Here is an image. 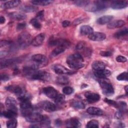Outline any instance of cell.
<instances>
[{
	"label": "cell",
	"instance_id": "cell-1",
	"mask_svg": "<svg viewBox=\"0 0 128 128\" xmlns=\"http://www.w3.org/2000/svg\"><path fill=\"white\" fill-rule=\"evenodd\" d=\"M66 64L72 68L80 69L84 66V60L80 54L75 53L69 55L66 60Z\"/></svg>",
	"mask_w": 128,
	"mask_h": 128
},
{
	"label": "cell",
	"instance_id": "cell-2",
	"mask_svg": "<svg viewBox=\"0 0 128 128\" xmlns=\"http://www.w3.org/2000/svg\"><path fill=\"white\" fill-rule=\"evenodd\" d=\"M100 85L102 93L106 96H111L114 94V90L110 80L106 78H100Z\"/></svg>",
	"mask_w": 128,
	"mask_h": 128
},
{
	"label": "cell",
	"instance_id": "cell-3",
	"mask_svg": "<svg viewBox=\"0 0 128 128\" xmlns=\"http://www.w3.org/2000/svg\"><path fill=\"white\" fill-rule=\"evenodd\" d=\"M106 7L105 2L94 1L90 2L84 6V9L90 12H95L104 9Z\"/></svg>",
	"mask_w": 128,
	"mask_h": 128
},
{
	"label": "cell",
	"instance_id": "cell-4",
	"mask_svg": "<svg viewBox=\"0 0 128 128\" xmlns=\"http://www.w3.org/2000/svg\"><path fill=\"white\" fill-rule=\"evenodd\" d=\"M32 39L31 35L26 32L20 33L18 38V42L19 45L22 48H26L32 44Z\"/></svg>",
	"mask_w": 128,
	"mask_h": 128
},
{
	"label": "cell",
	"instance_id": "cell-5",
	"mask_svg": "<svg viewBox=\"0 0 128 128\" xmlns=\"http://www.w3.org/2000/svg\"><path fill=\"white\" fill-rule=\"evenodd\" d=\"M28 78L35 80L48 81L50 78V74L46 70H36L34 71L32 74Z\"/></svg>",
	"mask_w": 128,
	"mask_h": 128
},
{
	"label": "cell",
	"instance_id": "cell-6",
	"mask_svg": "<svg viewBox=\"0 0 128 128\" xmlns=\"http://www.w3.org/2000/svg\"><path fill=\"white\" fill-rule=\"evenodd\" d=\"M31 60L38 67L44 66L48 62V60L46 56L42 54H34L32 56Z\"/></svg>",
	"mask_w": 128,
	"mask_h": 128
},
{
	"label": "cell",
	"instance_id": "cell-7",
	"mask_svg": "<svg viewBox=\"0 0 128 128\" xmlns=\"http://www.w3.org/2000/svg\"><path fill=\"white\" fill-rule=\"evenodd\" d=\"M52 68L55 73L58 74H72L75 73L74 71L70 70L65 66L59 64L53 65L52 66Z\"/></svg>",
	"mask_w": 128,
	"mask_h": 128
},
{
	"label": "cell",
	"instance_id": "cell-8",
	"mask_svg": "<svg viewBox=\"0 0 128 128\" xmlns=\"http://www.w3.org/2000/svg\"><path fill=\"white\" fill-rule=\"evenodd\" d=\"M38 106L40 108L48 112H52L56 110V105L54 103L48 100L40 102L38 104Z\"/></svg>",
	"mask_w": 128,
	"mask_h": 128
},
{
	"label": "cell",
	"instance_id": "cell-9",
	"mask_svg": "<svg viewBox=\"0 0 128 128\" xmlns=\"http://www.w3.org/2000/svg\"><path fill=\"white\" fill-rule=\"evenodd\" d=\"M44 116L42 115L38 112H33L28 116L25 118L26 121L30 122H40L43 118Z\"/></svg>",
	"mask_w": 128,
	"mask_h": 128
},
{
	"label": "cell",
	"instance_id": "cell-10",
	"mask_svg": "<svg viewBox=\"0 0 128 128\" xmlns=\"http://www.w3.org/2000/svg\"><path fill=\"white\" fill-rule=\"evenodd\" d=\"M70 43L69 42V41L66 40H64V39L52 40H50L49 42V45L51 46H62L66 48L70 46Z\"/></svg>",
	"mask_w": 128,
	"mask_h": 128
},
{
	"label": "cell",
	"instance_id": "cell-11",
	"mask_svg": "<svg viewBox=\"0 0 128 128\" xmlns=\"http://www.w3.org/2000/svg\"><path fill=\"white\" fill-rule=\"evenodd\" d=\"M6 89L10 92L16 94L18 96V98L22 96L26 92L24 90L18 86H9L6 87Z\"/></svg>",
	"mask_w": 128,
	"mask_h": 128
},
{
	"label": "cell",
	"instance_id": "cell-12",
	"mask_svg": "<svg viewBox=\"0 0 128 128\" xmlns=\"http://www.w3.org/2000/svg\"><path fill=\"white\" fill-rule=\"evenodd\" d=\"M6 105V107L9 110H13L16 112H18L17 108V103L16 99L13 97L8 96L6 98L5 102Z\"/></svg>",
	"mask_w": 128,
	"mask_h": 128
},
{
	"label": "cell",
	"instance_id": "cell-13",
	"mask_svg": "<svg viewBox=\"0 0 128 128\" xmlns=\"http://www.w3.org/2000/svg\"><path fill=\"white\" fill-rule=\"evenodd\" d=\"M128 2L126 0H116L112 2L110 4V7L114 10H120L126 8Z\"/></svg>",
	"mask_w": 128,
	"mask_h": 128
},
{
	"label": "cell",
	"instance_id": "cell-14",
	"mask_svg": "<svg viewBox=\"0 0 128 128\" xmlns=\"http://www.w3.org/2000/svg\"><path fill=\"white\" fill-rule=\"evenodd\" d=\"M88 38L92 41H102L106 38V35L100 32H93L88 36Z\"/></svg>",
	"mask_w": 128,
	"mask_h": 128
},
{
	"label": "cell",
	"instance_id": "cell-15",
	"mask_svg": "<svg viewBox=\"0 0 128 128\" xmlns=\"http://www.w3.org/2000/svg\"><path fill=\"white\" fill-rule=\"evenodd\" d=\"M43 92L50 98H54L58 94L57 90L52 86L44 88L43 89Z\"/></svg>",
	"mask_w": 128,
	"mask_h": 128
},
{
	"label": "cell",
	"instance_id": "cell-16",
	"mask_svg": "<svg viewBox=\"0 0 128 128\" xmlns=\"http://www.w3.org/2000/svg\"><path fill=\"white\" fill-rule=\"evenodd\" d=\"M84 96L87 100L90 102H96L98 101L100 98L98 94L92 92H86L84 94Z\"/></svg>",
	"mask_w": 128,
	"mask_h": 128
},
{
	"label": "cell",
	"instance_id": "cell-17",
	"mask_svg": "<svg viewBox=\"0 0 128 128\" xmlns=\"http://www.w3.org/2000/svg\"><path fill=\"white\" fill-rule=\"evenodd\" d=\"M45 39V34L40 33L32 39V44L34 46H38L42 44Z\"/></svg>",
	"mask_w": 128,
	"mask_h": 128
},
{
	"label": "cell",
	"instance_id": "cell-18",
	"mask_svg": "<svg viewBox=\"0 0 128 128\" xmlns=\"http://www.w3.org/2000/svg\"><path fill=\"white\" fill-rule=\"evenodd\" d=\"M66 125L69 128H79L81 126V122L76 118H72L66 120Z\"/></svg>",
	"mask_w": 128,
	"mask_h": 128
},
{
	"label": "cell",
	"instance_id": "cell-19",
	"mask_svg": "<svg viewBox=\"0 0 128 128\" xmlns=\"http://www.w3.org/2000/svg\"><path fill=\"white\" fill-rule=\"evenodd\" d=\"M125 24V22L122 20H114L110 22L107 26L108 28H121Z\"/></svg>",
	"mask_w": 128,
	"mask_h": 128
},
{
	"label": "cell",
	"instance_id": "cell-20",
	"mask_svg": "<svg viewBox=\"0 0 128 128\" xmlns=\"http://www.w3.org/2000/svg\"><path fill=\"white\" fill-rule=\"evenodd\" d=\"M9 18L15 20H21L26 19V15L20 12H12L8 14Z\"/></svg>",
	"mask_w": 128,
	"mask_h": 128
},
{
	"label": "cell",
	"instance_id": "cell-21",
	"mask_svg": "<svg viewBox=\"0 0 128 128\" xmlns=\"http://www.w3.org/2000/svg\"><path fill=\"white\" fill-rule=\"evenodd\" d=\"M19 60L17 58H12V59H8L0 60V68H4L6 67L9 66H10L12 65L17 62H18Z\"/></svg>",
	"mask_w": 128,
	"mask_h": 128
},
{
	"label": "cell",
	"instance_id": "cell-22",
	"mask_svg": "<svg viewBox=\"0 0 128 128\" xmlns=\"http://www.w3.org/2000/svg\"><path fill=\"white\" fill-rule=\"evenodd\" d=\"M94 74L96 77L99 78H106L111 74V72L110 70L104 69L100 70L94 71Z\"/></svg>",
	"mask_w": 128,
	"mask_h": 128
},
{
	"label": "cell",
	"instance_id": "cell-23",
	"mask_svg": "<svg viewBox=\"0 0 128 128\" xmlns=\"http://www.w3.org/2000/svg\"><path fill=\"white\" fill-rule=\"evenodd\" d=\"M92 66L94 71H98L105 69L106 65L103 62L96 60L92 62Z\"/></svg>",
	"mask_w": 128,
	"mask_h": 128
},
{
	"label": "cell",
	"instance_id": "cell-24",
	"mask_svg": "<svg viewBox=\"0 0 128 128\" xmlns=\"http://www.w3.org/2000/svg\"><path fill=\"white\" fill-rule=\"evenodd\" d=\"M21 2L19 0H14L8 1L3 4V7L5 8H16L20 5Z\"/></svg>",
	"mask_w": 128,
	"mask_h": 128
},
{
	"label": "cell",
	"instance_id": "cell-25",
	"mask_svg": "<svg viewBox=\"0 0 128 128\" xmlns=\"http://www.w3.org/2000/svg\"><path fill=\"white\" fill-rule=\"evenodd\" d=\"M86 112L91 115L94 116H101L103 114V112L100 108L94 106L88 108L86 110Z\"/></svg>",
	"mask_w": 128,
	"mask_h": 128
},
{
	"label": "cell",
	"instance_id": "cell-26",
	"mask_svg": "<svg viewBox=\"0 0 128 128\" xmlns=\"http://www.w3.org/2000/svg\"><path fill=\"white\" fill-rule=\"evenodd\" d=\"M113 18V16L111 15H106L102 17L98 18L96 22L99 24H108L110 22Z\"/></svg>",
	"mask_w": 128,
	"mask_h": 128
},
{
	"label": "cell",
	"instance_id": "cell-27",
	"mask_svg": "<svg viewBox=\"0 0 128 128\" xmlns=\"http://www.w3.org/2000/svg\"><path fill=\"white\" fill-rule=\"evenodd\" d=\"M1 115L4 117L8 118H15L17 116V112L8 109L6 110L1 112Z\"/></svg>",
	"mask_w": 128,
	"mask_h": 128
},
{
	"label": "cell",
	"instance_id": "cell-28",
	"mask_svg": "<svg viewBox=\"0 0 128 128\" xmlns=\"http://www.w3.org/2000/svg\"><path fill=\"white\" fill-rule=\"evenodd\" d=\"M94 32L93 28L88 25H82L80 28V32L82 35H90Z\"/></svg>",
	"mask_w": 128,
	"mask_h": 128
},
{
	"label": "cell",
	"instance_id": "cell-29",
	"mask_svg": "<svg viewBox=\"0 0 128 128\" xmlns=\"http://www.w3.org/2000/svg\"><path fill=\"white\" fill-rule=\"evenodd\" d=\"M38 8L34 6L30 5H26L20 7V10H22V12H32L36 11Z\"/></svg>",
	"mask_w": 128,
	"mask_h": 128
},
{
	"label": "cell",
	"instance_id": "cell-30",
	"mask_svg": "<svg viewBox=\"0 0 128 128\" xmlns=\"http://www.w3.org/2000/svg\"><path fill=\"white\" fill-rule=\"evenodd\" d=\"M66 48L62 46H56V48L52 51L51 54L52 56H56L64 52Z\"/></svg>",
	"mask_w": 128,
	"mask_h": 128
},
{
	"label": "cell",
	"instance_id": "cell-31",
	"mask_svg": "<svg viewBox=\"0 0 128 128\" xmlns=\"http://www.w3.org/2000/svg\"><path fill=\"white\" fill-rule=\"evenodd\" d=\"M72 106L76 109H83L85 108L84 104L80 100H73L71 103Z\"/></svg>",
	"mask_w": 128,
	"mask_h": 128
},
{
	"label": "cell",
	"instance_id": "cell-32",
	"mask_svg": "<svg viewBox=\"0 0 128 128\" xmlns=\"http://www.w3.org/2000/svg\"><path fill=\"white\" fill-rule=\"evenodd\" d=\"M128 30L127 28H124L122 29H120V30L117 31L114 34V36L116 38H120L121 37H122L128 34Z\"/></svg>",
	"mask_w": 128,
	"mask_h": 128
},
{
	"label": "cell",
	"instance_id": "cell-33",
	"mask_svg": "<svg viewBox=\"0 0 128 128\" xmlns=\"http://www.w3.org/2000/svg\"><path fill=\"white\" fill-rule=\"evenodd\" d=\"M34 5L36 6H45L50 4L52 2V0H32L31 2Z\"/></svg>",
	"mask_w": 128,
	"mask_h": 128
},
{
	"label": "cell",
	"instance_id": "cell-34",
	"mask_svg": "<svg viewBox=\"0 0 128 128\" xmlns=\"http://www.w3.org/2000/svg\"><path fill=\"white\" fill-rule=\"evenodd\" d=\"M40 127H46L50 124V120L46 116H44L43 118L40 122Z\"/></svg>",
	"mask_w": 128,
	"mask_h": 128
},
{
	"label": "cell",
	"instance_id": "cell-35",
	"mask_svg": "<svg viewBox=\"0 0 128 128\" xmlns=\"http://www.w3.org/2000/svg\"><path fill=\"white\" fill-rule=\"evenodd\" d=\"M18 122L14 118H11L6 122V127L8 128H14L16 127Z\"/></svg>",
	"mask_w": 128,
	"mask_h": 128
},
{
	"label": "cell",
	"instance_id": "cell-36",
	"mask_svg": "<svg viewBox=\"0 0 128 128\" xmlns=\"http://www.w3.org/2000/svg\"><path fill=\"white\" fill-rule=\"evenodd\" d=\"M56 82L58 84H66L68 83L69 80L68 78L66 76H60L56 80Z\"/></svg>",
	"mask_w": 128,
	"mask_h": 128
},
{
	"label": "cell",
	"instance_id": "cell-37",
	"mask_svg": "<svg viewBox=\"0 0 128 128\" xmlns=\"http://www.w3.org/2000/svg\"><path fill=\"white\" fill-rule=\"evenodd\" d=\"M65 100L64 96L62 94H58L54 98L55 102L58 104H62Z\"/></svg>",
	"mask_w": 128,
	"mask_h": 128
},
{
	"label": "cell",
	"instance_id": "cell-38",
	"mask_svg": "<svg viewBox=\"0 0 128 128\" xmlns=\"http://www.w3.org/2000/svg\"><path fill=\"white\" fill-rule=\"evenodd\" d=\"M30 22L31 24L36 28V29H40L41 28V24L40 22V21L37 20L36 18H32L30 21Z\"/></svg>",
	"mask_w": 128,
	"mask_h": 128
},
{
	"label": "cell",
	"instance_id": "cell-39",
	"mask_svg": "<svg viewBox=\"0 0 128 128\" xmlns=\"http://www.w3.org/2000/svg\"><path fill=\"white\" fill-rule=\"evenodd\" d=\"M86 128H98V122L95 120H92L89 121L86 126Z\"/></svg>",
	"mask_w": 128,
	"mask_h": 128
},
{
	"label": "cell",
	"instance_id": "cell-40",
	"mask_svg": "<svg viewBox=\"0 0 128 128\" xmlns=\"http://www.w3.org/2000/svg\"><path fill=\"white\" fill-rule=\"evenodd\" d=\"M116 78L118 80L123 81L126 80L128 81V73L127 72H122L119 75H118L116 77Z\"/></svg>",
	"mask_w": 128,
	"mask_h": 128
},
{
	"label": "cell",
	"instance_id": "cell-41",
	"mask_svg": "<svg viewBox=\"0 0 128 128\" xmlns=\"http://www.w3.org/2000/svg\"><path fill=\"white\" fill-rule=\"evenodd\" d=\"M63 93L66 95H69L72 94L74 92V90L70 86H66L62 88V90Z\"/></svg>",
	"mask_w": 128,
	"mask_h": 128
},
{
	"label": "cell",
	"instance_id": "cell-42",
	"mask_svg": "<svg viewBox=\"0 0 128 128\" xmlns=\"http://www.w3.org/2000/svg\"><path fill=\"white\" fill-rule=\"evenodd\" d=\"M90 2V1L88 0H76L74 2V3L76 5L79 6H85L88 3Z\"/></svg>",
	"mask_w": 128,
	"mask_h": 128
},
{
	"label": "cell",
	"instance_id": "cell-43",
	"mask_svg": "<svg viewBox=\"0 0 128 128\" xmlns=\"http://www.w3.org/2000/svg\"><path fill=\"white\" fill-rule=\"evenodd\" d=\"M104 101L106 102L107 104H108L110 105V106H114L116 108H118V102L113 100H110V99H108L107 98H104Z\"/></svg>",
	"mask_w": 128,
	"mask_h": 128
},
{
	"label": "cell",
	"instance_id": "cell-44",
	"mask_svg": "<svg viewBox=\"0 0 128 128\" xmlns=\"http://www.w3.org/2000/svg\"><path fill=\"white\" fill-rule=\"evenodd\" d=\"M116 60L118 62H125L127 61V58L125 56L119 55L116 56Z\"/></svg>",
	"mask_w": 128,
	"mask_h": 128
},
{
	"label": "cell",
	"instance_id": "cell-45",
	"mask_svg": "<svg viewBox=\"0 0 128 128\" xmlns=\"http://www.w3.org/2000/svg\"><path fill=\"white\" fill-rule=\"evenodd\" d=\"M44 10H42L38 12L36 14V15L35 18H36L37 20H42L44 18Z\"/></svg>",
	"mask_w": 128,
	"mask_h": 128
},
{
	"label": "cell",
	"instance_id": "cell-46",
	"mask_svg": "<svg viewBox=\"0 0 128 128\" xmlns=\"http://www.w3.org/2000/svg\"><path fill=\"white\" fill-rule=\"evenodd\" d=\"M10 79V76L6 74H1L0 80L2 82H6Z\"/></svg>",
	"mask_w": 128,
	"mask_h": 128
},
{
	"label": "cell",
	"instance_id": "cell-47",
	"mask_svg": "<svg viewBox=\"0 0 128 128\" xmlns=\"http://www.w3.org/2000/svg\"><path fill=\"white\" fill-rule=\"evenodd\" d=\"M26 26V23L25 22H20L16 26V29L18 30H22Z\"/></svg>",
	"mask_w": 128,
	"mask_h": 128
},
{
	"label": "cell",
	"instance_id": "cell-48",
	"mask_svg": "<svg viewBox=\"0 0 128 128\" xmlns=\"http://www.w3.org/2000/svg\"><path fill=\"white\" fill-rule=\"evenodd\" d=\"M100 54L102 56L107 57V56H110L112 54V53L109 51H101Z\"/></svg>",
	"mask_w": 128,
	"mask_h": 128
},
{
	"label": "cell",
	"instance_id": "cell-49",
	"mask_svg": "<svg viewBox=\"0 0 128 128\" xmlns=\"http://www.w3.org/2000/svg\"><path fill=\"white\" fill-rule=\"evenodd\" d=\"M84 47V42H80V43L78 44L76 46V49L78 50H81L83 49Z\"/></svg>",
	"mask_w": 128,
	"mask_h": 128
},
{
	"label": "cell",
	"instance_id": "cell-50",
	"mask_svg": "<svg viewBox=\"0 0 128 128\" xmlns=\"http://www.w3.org/2000/svg\"><path fill=\"white\" fill-rule=\"evenodd\" d=\"M70 24V22L68 20H65L62 22V26L64 28H66L68 26H69Z\"/></svg>",
	"mask_w": 128,
	"mask_h": 128
},
{
	"label": "cell",
	"instance_id": "cell-51",
	"mask_svg": "<svg viewBox=\"0 0 128 128\" xmlns=\"http://www.w3.org/2000/svg\"><path fill=\"white\" fill-rule=\"evenodd\" d=\"M6 22V18L4 16H0V24H2Z\"/></svg>",
	"mask_w": 128,
	"mask_h": 128
},
{
	"label": "cell",
	"instance_id": "cell-52",
	"mask_svg": "<svg viewBox=\"0 0 128 128\" xmlns=\"http://www.w3.org/2000/svg\"><path fill=\"white\" fill-rule=\"evenodd\" d=\"M55 124L57 126H60L62 124V122L60 120H56Z\"/></svg>",
	"mask_w": 128,
	"mask_h": 128
},
{
	"label": "cell",
	"instance_id": "cell-53",
	"mask_svg": "<svg viewBox=\"0 0 128 128\" xmlns=\"http://www.w3.org/2000/svg\"><path fill=\"white\" fill-rule=\"evenodd\" d=\"M30 127V128H40V125H38V124H33V125H31Z\"/></svg>",
	"mask_w": 128,
	"mask_h": 128
},
{
	"label": "cell",
	"instance_id": "cell-54",
	"mask_svg": "<svg viewBox=\"0 0 128 128\" xmlns=\"http://www.w3.org/2000/svg\"><path fill=\"white\" fill-rule=\"evenodd\" d=\"M124 89H125L126 94H127V93H128V86H126V87L124 88Z\"/></svg>",
	"mask_w": 128,
	"mask_h": 128
}]
</instances>
